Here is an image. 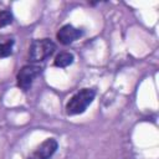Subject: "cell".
I'll list each match as a JSON object with an SVG mask.
<instances>
[{
  "label": "cell",
  "instance_id": "obj_7",
  "mask_svg": "<svg viewBox=\"0 0 159 159\" xmlns=\"http://www.w3.org/2000/svg\"><path fill=\"white\" fill-rule=\"evenodd\" d=\"M12 22V14L9 10H1L0 11V27L7 26Z\"/></svg>",
  "mask_w": 159,
  "mask_h": 159
},
{
  "label": "cell",
  "instance_id": "obj_5",
  "mask_svg": "<svg viewBox=\"0 0 159 159\" xmlns=\"http://www.w3.org/2000/svg\"><path fill=\"white\" fill-rule=\"evenodd\" d=\"M83 35V31L73 27L72 25L62 26L57 32V40L63 45H70Z\"/></svg>",
  "mask_w": 159,
  "mask_h": 159
},
{
  "label": "cell",
  "instance_id": "obj_6",
  "mask_svg": "<svg viewBox=\"0 0 159 159\" xmlns=\"http://www.w3.org/2000/svg\"><path fill=\"white\" fill-rule=\"evenodd\" d=\"M72 62H73V55L72 53H70V52H61V53H58L56 56L53 63H55L56 67L63 68V67L70 66Z\"/></svg>",
  "mask_w": 159,
  "mask_h": 159
},
{
  "label": "cell",
  "instance_id": "obj_8",
  "mask_svg": "<svg viewBox=\"0 0 159 159\" xmlns=\"http://www.w3.org/2000/svg\"><path fill=\"white\" fill-rule=\"evenodd\" d=\"M12 40H9L6 42L0 43V57H7L11 55V48H12Z\"/></svg>",
  "mask_w": 159,
  "mask_h": 159
},
{
  "label": "cell",
  "instance_id": "obj_4",
  "mask_svg": "<svg viewBox=\"0 0 159 159\" xmlns=\"http://www.w3.org/2000/svg\"><path fill=\"white\" fill-rule=\"evenodd\" d=\"M57 140L53 138H48L45 142H42L30 155L29 159H48L53 155V153L57 150Z\"/></svg>",
  "mask_w": 159,
  "mask_h": 159
},
{
  "label": "cell",
  "instance_id": "obj_1",
  "mask_svg": "<svg viewBox=\"0 0 159 159\" xmlns=\"http://www.w3.org/2000/svg\"><path fill=\"white\" fill-rule=\"evenodd\" d=\"M94 96H96V92L94 89H91V88H83L76 94H73L66 104L67 114L75 116V114L83 113L94 99Z\"/></svg>",
  "mask_w": 159,
  "mask_h": 159
},
{
  "label": "cell",
  "instance_id": "obj_2",
  "mask_svg": "<svg viewBox=\"0 0 159 159\" xmlns=\"http://www.w3.org/2000/svg\"><path fill=\"white\" fill-rule=\"evenodd\" d=\"M55 50L56 45L50 39L34 40L29 50V58L32 62H41L45 61L48 56H51Z\"/></svg>",
  "mask_w": 159,
  "mask_h": 159
},
{
  "label": "cell",
  "instance_id": "obj_3",
  "mask_svg": "<svg viewBox=\"0 0 159 159\" xmlns=\"http://www.w3.org/2000/svg\"><path fill=\"white\" fill-rule=\"evenodd\" d=\"M40 73H41V67H39V66H35V65L24 66V67L19 71L17 77H16V80H17V86H19L21 89L27 91V89L31 87L34 80H35Z\"/></svg>",
  "mask_w": 159,
  "mask_h": 159
}]
</instances>
